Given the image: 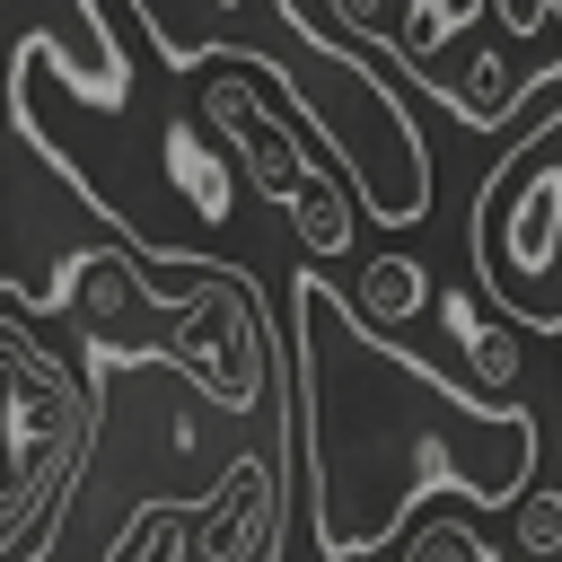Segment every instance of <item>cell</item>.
<instances>
[{"label": "cell", "mask_w": 562, "mask_h": 562, "mask_svg": "<svg viewBox=\"0 0 562 562\" xmlns=\"http://www.w3.org/2000/svg\"><path fill=\"white\" fill-rule=\"evenodd\" d=\"M448 325H457V342H465V360H474V378L483 386H518V369H527V351H518V325L501 316V325H483L474 316V299H448Z\"/></svg>", "instance_id": "8992f818"}, {"label": "cell", "mask_w": 562, "mask_h": 562, "mask_svg": "<svg viewBox=\"0 0 562 562\" xmlns=\"http://www.w3.org/2000/svg\"><path fill=\"white\" fill-rule=\"evenodd\" d=\"M167 167H176V184L193 193V211H202V220H228V158H220V149L202 158V140H193V132H167Z\"/></svg>", "instance_id": "52a82bcc"}, {"label": "cell", "mask_w": 562, "mask_h": 562, "mask_svg": "<svg viewBox=\"0 0 562 562\" xmlns=\"http://www.w3.org/2000/svg\"><path fill=\"white\" fill-rule=\"evenodd\" d=\"M518 553H562V492H527L518 501Z\"/></svg>", "instance_id": "ba28073f"}, {"label": "cell", "mask_w": 562, "mask_h": 562, "mask_svg": "<svg viewBox=\"0 0 562 562\" xmlns=\"http://www.w3.org/2000/svg\"><path fill=\"white\" fill-rule=\"evenodd\" d=\"M281 211H290V237H299L307 263H342V255H351V220H369V211H351V193H342L334 176H307Z\"/></svg>", "instance_id": "5b68a950"}, {"label": "cell", "mask_w": 562, "mask_h": 562, "mask_svg": "<svg viewBox=\"0 0 562 562\" xmlns=\"http://www.w3.org/2000/svg\"><path fill=\"white\" fill-rule=\"evenodd\" d=\"M474 272L518 334H562V114L536 123L474 193Z\"/></svg>", "instance_id": "7a4b0ae2"}, {"label": "cell", "mask_w": 562, "mask_h": 562, "mask_svg": "<svg viewBox=\"0 0 562 562\" xmlns=\"http://www.w3.org/2000/svg\"><path fill=\"white\" fill-rule=\"evenodd\" d=\"M351 307H360L369 325L404 334V325H422V316H430V272H422L413 255H369V263H360V281H351Z\"/></svg>", "instance_id": "277c9868"}, {"label": "cell", "mask_w": 562, "mask_h": 562, "mask_svg": "<svg viewBox=\"0 0 562 562\" xmlns=\"http://www.w3.org/2000/svg\"><path fill=\"white\" fill-rule=\"evenodd\" d=\"M299 334V404H307V527L316 562H378L413 536L430 492H465L483 509L527 501L536 483V413L483 404L413 360L386 325H369L316 263L281 290Z\"/></svg>", "instance_id": "6da1fadb"}, {"label": "cell", "mask_w": 562, "mask_h": 562, "mask_svg": "<svg viewBox=\"0 0 562 562\" xmlns=\"http://www.w3.org/2000/svg\"><path fill=\"white\" fill-rule=\"evenodd\" d=\"M0 360H9V386H18V422H9V562H35V544H44V527H53V509H61V492L79 483V465H88V439H97V404H88V386L26 334V316H9L0 325Z\"/></svg>", "instance_id": "3957f363"}]
</instances>
